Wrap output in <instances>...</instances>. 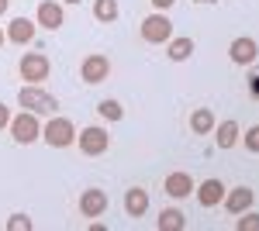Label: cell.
I'll use <instances>...</instances> for the list:
<instances>
[{"mask_svg":"<svg viewBox=\"0 0 259 231\" xmlns=\"http://www.w3.org/2000/svg\"><path fill=\"white\" fill-rule=\"evenodd\" d=\"M18 104L24 111H31V114H56L59 111V100L49 90H41L38 83H24L18 90Z\"/></svg>","mask_w":259,"mask_h":231,"instance_id":"6da1fadb","label":"cell"},{"mask_svg":"<svg viewBox=\"0 0 259 231\" xmlns=\"http://www.w3.org/2000/svg\"><path fill=\"white\" fill-rule=\"evenodd\" d=\"M41 138H45L52 149H69V145H76V124H73L69 117L52 114L41 124Z\"/></svg>","mask_w":259,"mask_h":231,"instance_id":"7a4b0ae2","label":"cell"},{"mask_svg":"<svg viewBox=\"0 0 259 231\" xmlns=\"http://www.w3.org/2000/svg\"><path fill=\"white\" fill-rule=\"evenodd\" d=\"M139 35L145 45H166L173 38V21L166 18V11H156V14H149L139 24Z\"/></svg>","mask_w":259,"mask_h":231,"instance_id":"3957f363","label":"cell"},{"mask_svg":"<svg viewBox=\"0 0 259 231\" xmlns=\"http://www.w3.org/2000/svg\"><path fill=\"white\" fill-rule=\"evenodd\" d=\"M11 138H14L18 145H31V142H38V138H41L38 114H31V111L14 114V117H11Z\"/></svg>","mask_w":259,"mask_h":231,"instance_id":"277c9868","label":"cell"},{"mask_svg":"<svg viewBox=\"0 0 259 231\" xmlns=\"http://www.w3.org/2000/svg\"><path fill=\"white\" fill-rule=\"evenodd\" d=\"M18 73H21V79L41 86L49 79V73H52V62H49V56H41V52H24L21 62H18Z\"/></svg>","mask_w":259,"mask_h":231,"instance_id":"5b68a950","label":"cell"},{"mask_svg":"<svg viewBox=\"0 0 259 231\" xmlns=\"http://www.w3.org/2000/svg\"><path fill=\"white\" fill-rule=\"evenodd\" d=\"M76 145H80L83 155H104L111 149V135L104 128H97V124H90V128L76 131Z\"/></svg>","mask_w":259,"mask_h":231,"instance_id":"8992f818","label":"cell"},{"mask_svg":"<svg viewBox=\"0 0 259 231\" xmlns=\"http://www.w3.org/2000/svg\"><path fill=\"white\" fill-rule=\"evenodd\" d=\"M80 76H83V83H90V86L104 83V79L111 76V59L104 56V52H90V56L80 62Z\"/></svg>","mask_w":259,"mask_h":231,"instance_id":"52a82bcc","label":"cell"},{"mask_svg":"<svg viewBox=\"0 0 259 231\" xmlns=\"http://www.w3.org/2000/svg\"><path fill=\"white\" fill-rule=\"evenodd\" d=\"M35 24L45 31H59L66 24V11H62V0H41L38 11H35Z\"/></svg>","mask_w":259,"mask_h":231,"instance_id":"ba28073f","label":"cell"},{"mask_svg":"<svg viewBox=\"0 0 259 231\" xmlns=\"http://www.w3.org/2000/svg\"><path fill=\"white\" fill-rule=\"evenodd\" d=\"M228 59H232L235 66H249V62H256V59H259V45H256V38H249V35H239V38L228 45Z\"/></svg>","mask_w":259,"mask_h":231,"instance_id":"9c48e42d","label":"cell"},{"mask_svg":"<svg viewBox=\"0 0 259 231\" xmlns=\"http://www.w3.org/2000/svg\"><path fill=\"white\" fill-rule=\"evenodd\" d=\"M107 193L100 190V187H90V190H83L80 193V214L83 217H100V214L107 211Z\"/></svg>","mask_w":259,"mask_h":231,"instance_id":"30bf717a","label":"cell"},{"mask_svg":"<svg viewBox=\"0 0 259 231\" xmlns=\"http://www.w3.org/2000/svg\"><path fill=\"white\" fill-rule=\"evenodd\" d=\"M252 200H256V193L249 190V187H232V190H225V211L228 214H242L252 207Z\"/></svg>","mask_w":259,"mask_h":231,"instance_id":"8fae6325","label":"cell"},{"mask_svg":"<svg viewBox=\"0 0 259 231\" xmlns=\"http://www.w3.org/2000/svg\"><path fill=\"white\" fill-rule=\"evenodd\" d=\"M35 31H38V24L28 18H14L7 24V41H14V45H28V41H35Z\"/></svg>","mask_w":259,"mask_h":231,"instance_id":"7c38bea8","label":"cell"},{"mask_svg":"<svg viewBox=\"0 0 259 231\" xmlns=\"http://www.w3.org/2000/svg\"><path fill=\"white\" fill-rule=\"evenodd\" d=\"M190 193H194V179H190V173L177 169V173L166 176V197H173V200H183V197H190Z\"/></svg>","mask_w":259,"mask_h":231,"instance_id":"4fadbf2b","label":"cell"},{"mask_svg":"<svg viewBox=\"0 0 259 231\" xmlns=\"http://www.w3.org/2000/svg\"><path fill=\"white\" fill-rule=\"evenodd\" d=\"M197 200H200V207H218L221 200H225V183L221 179H204L197 187Z\"/></svg>","mask_w":259,"mask_h":231,"instance_id":"5bb4252c","label":"cell"},{"mask_svg":"<svg viewBox=\"0 0 259 231\" xmlns=\"http://www.w3.org/2000/svg\"><path fill=\"white\" fill-rule=\"evenodd\" d=\"M239 138H242V128H239V121H221V124H214V142H218V149H235L239 145Z\"/></svg>","mask_w":259,"mask_h":231,"instance_id":"9a60e30c","label":"cell"},{"mask_svg":"<svg viewBox=\"0 0 259 231\" xmlns=\"http://www.w3.org/2000/svg\"><path fill=\"white\" fill-rule=\"evenodd\" d=\"M145 211H149V190L132 187V190L124 193V214L128 217H145Z\"/></svg>","mask_w":259,"mask_h":231,"instance_id":"2e32d148","label":"cell"},{"mask_svg":"<svg viewBox=\"0 0 259 231\" xmlns=\"http://www.w3.org/2000/svg\"><path fill=\"white\" fill-rule=\"evenodd\" d=\"M214 124H218V121H214V111H211V107H197V111L190 114V131H194V135H211Z\"/></svg>","mask_w":259,"mask_h":231,"instance_id":"e0dca14e","label":"cell"},{"mask_svg":"<svg viewBox=\"0 0 259 231\" xmlns=\"http://www.w3.org/2000/svg\"><path fill=\"white\" fill-rule=\"evenodd\" d=\"M166 56L173 59V62H187V59L194 56V38H169L166 41Z\"/></svg>","mask_w":259,"mask_h":231,"instance_id":"ac0fdd59","label":"cell"},{"mask_svg":"<svg viewBox=\"0 0 259 231\" xmlns=\"http://www.w3.org/2000/svg\"><path fill=\"white\" fill-rule=\"evenodd\" d=\"M156 228L159 231H183L187 228V217H183V211H177V207H166V211L159 214V221H156Z\"/></svg>","mask_w":259,"mask_h":231,"instance_id":"d6986e66","label":"cell"},{"mask_svg":"<svg viewBox=\"0 0 259 231\" xmlns=\"http://www.w3.org/2000/svg\"><path fill=\"white\" fill-rule=\"evenodd\" d=\"M121 14L118 0H94V18L100 21V24H114Z\"/></svg>","mask_w":259,"mask_h":231,"instance_id":"ffe728a7","label":"cell"},{"mask_svg":"<svg viewBox=\"0 0 259 231\" xmlns=\"http://www.w3.org/2000/svg\"><path fill=\"white\" fill-rule=\"evenodd\" d=\"M97 111H100V117H104V121H121V117H124V107H121L118 100H111V97H107V100H100Z\"/></svg>","mask_w":259,"mask_h":231,"instance_id":"44dd1931","label":"cell"},{"mask_svg":"<svg viewBox=\"0 0 259 231\" xmlns=\"http://www.w3.org/2000/svg\"><path fill=\"white\" fill-rule=\"evenodd\" d=\"M31 228H35V221L28 214H11L7 217V231H31Z\"/></svg>","mask_w":259,"mask_h":231,"instance_id":"7402d4cb","label":"cell"},{"mask_svg":"<svg viewBox=\"0 0 259 231\" xmlns=\"http://www.w3.org/2000/svg\"><path fill=\"white\" fill-rule=\"evenodd\" d=\"M239 142H242V145H245V149H249L252 155H259V124H252L249 131H242Z\"/></svg>","mask_w":259,"mask_h":231,"instance_id":"603a6c76","label":"cell"},{"mask_svg":"<svg viewBox=\"0 0 259 231\" xmlns=\"http://www.w3.org/2000/svg\"><path fill=\"white\" fill-rule=\"evenodd\" d=\"M235 228H239V231H259V214H252V207L242 211V217L235 221Z\"/></svg>","mask_w":259,"mask_h":231,"instance_id":"cb8c5ba5","label":"cell"},{"mask_svg":"<svg viewBox=\"0 0 259 231\" xmlns=\"http://www.w3.org/2000/svg\"><path fill=\"white\" fill-rule=\"evenodd\" d=\"M11 107H7V104H0V131H4V128H11Z\"/></svg>","mask_w":259,"mask_h":231,"instance_id":"d4e9b609","label":"cell"},{"mask_svg":"<svg viewBox=\"0 0 259 231\" xmlns=\"http://www.w3.org/2000/svg\"><path fill=\"white\" fill-rule=\"evenodd\" d=\"M173 4H177V0H152V7H156V11H169Z\"/></svg>","mask_w":259,"mask_h":231,"instance_id":"484cf974","label":"cell"},{"mask_svg":"<svg viewBox=\"0 0 259 231\" xmlns=\"http://www.w3.org/2000/svg\"><path fill=\"white\" fill-rule=\"evenodd\" d=\"M7 7H11V0H0V14H7Z\"/></svg>","mask_w":259,"mask_h":231,"instance_id":"4316f807","label":"cell"},{"mask_svg":"<svg viewBox=\"0 0 259 231\" xmlns=\"http://www.w3.org/2000/svg\"><path fill=\"white\" fill-rule=\"evenodd\" d=\"M4 41H7V31H0V45H4Z\"/></svg>","mask_w":259,"mask_h":231,"instance_id":"83f0119b","label":"cell"},{"mask_svg":"<svg viewBox=\"0 0 259 231\" xmlns=\"http://www.w3.org/2000/svg\"><path fill=\"white\" fill-rule=\"evenodd\" d=\"M62 4H83V0H62Z\"/></svg>","mask_w":259,"mask_h":231,"instance_id":"f1b7e54d","label":"cell"},{"mask_svg":"<svg viewBox=\"0 0 259 231\" xmlns=\"http://www.w3.org/2000/svg\"><path fill=\"white\" fill-rule=\"evenodd\" d=\"M197 4H214V0H197Z\"/></svg>","mask_w":259,"mask_h":231,"instance_id":"f546056e","label":"cell"}]
</instances>
